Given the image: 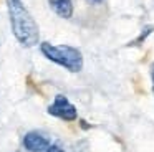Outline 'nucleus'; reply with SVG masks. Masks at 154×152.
I'll list each match as a JSON object with an SVG mask.
<instances>
[{"mask_svg":"<svg viewBox=\"0 0 154 152\" xmlns=\"http://www.w3.org/2000/svg\"><path fill=\"white\" fill-rule=\"evenodd\" d=\"M152 78H154V73H152Z\"/></svg>","mask_w":154,"mask_h":152,"instance_id":"8","label":"nucleus"},{"mask_svg":"<svg viewBox=\"0 0 154 152\" xmlns=\"http://www.w3.org/2000/svg\"><path fill=\"white\" fill-rule=\"evenodd\" d=\"M43 152H65V150L61 147H58V145H48Z\"/></svg>","mask_w":154,"mask_h":152,"instance_id":"6","label":"nucleus"},{"mask_svg":"<svg viewBox=\"0 0 154 152\" xmlns=\"http://www.w3.org/2000/svg\"><path fill=\"white\" fill-rule=\"evenodd\" d=\"M40 51L47 59L55 65L63 66L71 73H78L83 69V55L78 48L68 45H53L50 41L40 43Z\"/></svg>","mask_w":154,"mask_h":152,"instance_id":"2","label":"nucleus"},{"mask_svg":"<svg viewBox=\"0 0 154 152\" xmlns=\"http://www.w3.org/2000/svg\"><path fill=\"white\" fill-rule=\"evenodd\" d=\"M51 12L58 15L60 18H71L75 12V7L71 0H48Z\"/></svg>","mask_w":154,"mask_h":152,"instance_id":"5","label":"nucleus"},{"mask_svg":"<svg viewBox=\"0 0 154 152\" xmlns=\"http://www.w3.org/2000/svg\"><path fill=\"white\" fill-rule=\"evenodd\" d=\"M88 2H90V3H101L103 0H88Z\"/></svg>","mask_w":154,"mask_h":152,"instance_id":"7","label":"nucleus"},{"mask_svg":"<svg viewBox=\"0 0 154 152\" xmlns=\"http://www.w3.org/2000/svg\"><path fill=\"white\" fill-rule=\"evenodd\" d=\"M22 144L27 152H43L50 145V139L38 131H30L23 135Z\"/></svg>","mask_w":154,"mask_h":152,"instance_id":"4","label":"nucleus"},{"mask_svg":"<svg viewBox=\"0 0 154 152\" xmlns=\"http://www.w3.org/2000/svg\"><path fill=\"white\" fill-rule=\"evenodd\" d=\"M47 111H48V114H50V116L58 117V119H61V121H66V122L75 121L76 116H78L76 108H75V106L68 101L66 96H63V94H57V96H55L53 102L48 106Z\"/></svg>","mask_w":154,"mask_h":152,"instance_id":"3","label":"nucleus"},{"mask_svg":"<svg viewBox=\"0 0 154 152\" xmlns=\"http://www.w3.org/2000/svg\"><path fill=\"white\" fill-rule=\"evenodd\" d=\"M7 12L12 33L22 46L32 48L37 43H40L38 25L22 0H7Z\"/></svg>","mask_w":154,"mask_h":152,"instance_id":"1","label":"nucleus"},{"mask_svg":"<svg viewBox=\"0 0 154 152\" xmlns=\"http://www.w3.org/2000/svg\"><path fill=\"white\" fill-rule=\"evenodd\" d=\"M15 152H18V150H15Z\"/></svg>","mask_w":154,"mask_h":152,"instance_id":"9","label":"nucleus"}]
</instances>
